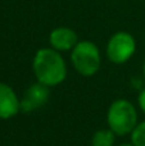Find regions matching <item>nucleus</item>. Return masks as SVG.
Returning a JSON list of instances; mask_svg holds the SVG:
<instances>
[{"mask_svg":"<svg viewBox=\"0 0 145 146\" xmlns=\"http://www.w3.org/2000/svg\"><path fill=\"white\" fill-rule=\"evenodd\" d=\"M33 73L37 82L53 87L67 77V66L59 51L53 48H43L36 51L32 62Z\"/></svg>","mask_w":145,"mask_h":146,"instance_id":"obj_1","label":"nucleus"},{"mask_svg":"<svg viewBox=\"0 0 145 146\" xmlns=\"http://www.w3.org/2000/svg\"><path fill=\"white\" fill-rule=\"evenodd\" d=\"M107 122L114 135L125 136L131 133L138 124V111L128 100L118 99L113 101L108 109Z\"/></svg>","mask_w":145,"mask_h":146,"instance_id":"obj_2","label":"nucleus"},{"mask_svg":"<svg viewBox=\"0 0 145 146\" xmlns=\"http://www.w3.org/2000/svg\"><path fill=\"white\" fill-rule=\"evenodd\" d=\"M71 62L73 68L84 77H91L99 71L102 56L98 46L91 41H78L72 49Z\"/></svg>","mask_w":145,"mask_h":146,"instance_id":"obj_3","label":"nucleus"},{"mask_svg":"<svg viewBox=\"0 0 145 146\" xmlns=\"http://www.w3.org/2000/svg\"><path fill=\"white\" fill-rule=\"evenodd\" d=\"M135 50V38L131 33L125 32V31L116 32L107 44V56L114 64L126 63L134 55Z\"/></svg>","mask_w":145,"mask_h":146,"instance_id":"obj_4","label":"nucleus"},{"mask_svg":"<svg viewBox=\"0 0 145 146\" xmlns=\"http://www.w3.org/2000/svg\"><path fill=\"white\" fill-rule=\"evenodd\" d=\"M49 87L43 83L37 82L31 85L21 100V110L27 113L43 108L49 100Z\"/></svg>","mask_w":145,"mask_h":146,"instance_id":"obj_5","label":"nucleus"},{"mask_svg":"<svg viewBox=\"0 0 145 146\" xmlns=\"http://www.w3.org/2000/svg\"><path fill=\"white\" fill-rule=\"evenodd\" d=\"M21 110L17 94L7 83L0 82V119H9Z\"/></svg>","mask_w":145,"mask_h":146,"instance_id":"obj_6","label":"nucleus"},{"mask_svg":"<svg viewBox=\"0 0 145 146\" xmlns=\"http://www.w3.org/2000/svg\"><path fill=\"white\" fill-rule=\"evenodd\" d=\"M49 42L57 51L72 50L78 42L77 33L69 27H57L49 35Z\"/></svg>","mask_w":145,"mask_h":146,"instance_id":"obj_7","label":"nucleus"},{"mask_svg":"<svg viewBox=\"0 0 145 146\" xmlns=\"http://www.w3.org/2000/svg\"><path fill=\"white\" fill-rule=\"evenodd\" d=\"M114 136L110 129H99L92 135L91 146H113Z\"/></svg>","mask_w":145,"mask_h":146,"instance_id":"obj_8","label":"nucleus"},{"mask_svg":"<svg viewBox=\"0 0 145 146\" xmlns=\"http://www.w3.org/2000/svg\"><path fill=\"white\" fill-rule=\"evenodd\" d=\"M131 142L134 146H145V121L136 124L131 132Z\"/></svg>","mask_w":145,"mask_h":146,"instance_id":"obj_9","label":"nucleus"},{"mask_svg":"<svg viewBox=\"0 0 145 146\" xmlns=\"http://www.w3.org/2000/svg\"><path fill=\"white\" fill-rule=\"evenodd\" d=\"M138 103H139V106H140V109L143 110V113H145V87L141 88L140 94H139Z\"/></svg>","mask_w":145,"mask_h":146,"instance_id":"obj_10","label":"nucleus"},{"mask_svg":"<svg viewBox=\"0 0 145 146\" xmlns=\"http://www.w3.org/2000/svg\"><path fill=\"white\" fill-rule=\"evenodd\" d=\"M143 73H144V77H145V62H144V64H143Z\"/></svg>","mask_w":145,"mask_h":146,"instance_id":"obj_11","label":"nucleus"},{"mask_svg":"<svg viewBox=\"0 0 145 146\" xmlns=\"http://www.w3.org/2000/svg\"><path fill=\"white\" fill-rule=\"evenodd\" d=\"M120 146H134L132 144H123V145H120Z\"/></svg>","mask_w":145,"mask_h":146,"instance_id":"obj_12","label":"nucleus"}]
</instances>
